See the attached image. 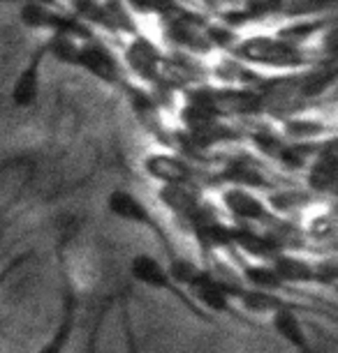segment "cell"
<instances>
[{"label":"cell","mask_w":338,"mask_h":353,"mask_svg":"<svg viewBox=\"0 0 338 353\" xmlns=\"http://www.w3.org/2000/svg\"><path fill=\"white\" fill-rule=\"evenodd\" d=\"M56 261H58V284H61V310H58V321L54 332L49 339L39 346L37 353H68V346L75 335L77 325V312H79V291L72 277V268L68 261V252L61 243L56 250Z\"/></svg>","instance_id":"1"},{"label":"cell","mask_w":338,"mask_h":353,"mask_svg":"<svg viewBox=\"0 0 338 353\" xmlns=\"http://www.w3.org/2000/svg\"><path fill=\"white\" fill-rule=\"evenodd\" d=\"M107 210L116 219H121V222L135 224V226H139V229H147V231L153 233V236L158 238V243H160L162 252L167 254V268L169 265H174L178 259H183L181 254H178V250L174 248V243H171L169 233L165 231V226L158 222L153 212L149 210V205L144 203L137 194H132V192H128V190H111L109 196H107Z\"/></svg>","instance_id":"2"},{"label":"cell","mask_w":338,"mask_h":353,"mask_svg":"<svg viewBox=\"0 0 338 353\" xmlns=\"http://www.w3.org/2000/svg\"><path fill=\"white\" fill-rule=\"evenodd\" d=\"M130 277L135 279V282L149 286V289H153V291L167 293V296L174 298V301L181 305L185 312H190V314L197 316L200 321H211V314H207L200 305L192 301L190 293L185 291L174 277H171L167 265H165L162 261H158L156 256L144 254V252H142V254L132 256L130 259Z\"/></svg>","instance_id":"3"},{"label":"cell","mask_w":338,"mask_h":353,"mask_svg":"<svg viewBox=\"0 0 338 353\" xmlns=\"http://www.w3.org/2000/svg\"><path fill=\"white\" fill-rule=\"evenodd\" d=\"M185 291L192 296L200 307L207 312V314H227L234 321L248 323L246 314L236 307L234 301H232V284L225 282V279L216 277L214 272L207 268H200L195 275L190 277V282L185 284Z\"/></svg>","instance_id":"4"},{"label":"cell","mask_w":338,"mask_h":353,"mask_svg":"<svg viewBox=\"0 0 338 353\" xmlns=\"http://www.w3.org/2000/svg\"><path fill=\"white\" fill-rule=\"evenodd\" d=\"M144 171L160 185H195L192 164L174 152H149L144 157Z\"/></svg>","instance_id":"5"},{"label":"cell","mask_w":338,"mask_h":353,"mask_svg":"<svg viewBox=\"0 0 338 353\" xmlns=\"http://www.w3.org/2000/svg\"><path fill=\"white\" fill-rule=\"evenodd\" d=\"M223 205L227 208L232 217H236L238 222L250 224H267L274 219V212L269 210V205L264 203V199H260L253 190L246 188H229L223 192Z\"/></svg>","instance_id":"6"},{"label":"cell","mask_w":338,"mask_h":353,"mask_svg":"<svg viewBox=\"0 0 338 353\" xmlns=\"http://www.w3.org/2000/svg\"><path fill=\"white\" fill-rule=\"evenodd\" d=\"M238 56L253 63H267V65H283V68H292L299 63V56L288 42L271 37H253L241 44Z\"/></svg>","instance_id":"7"},{"label":"cell","mask_w":338,"mask_h":353,"mask_svg":"<svg viewBox=\"0 0 338 353\" xmlns=\"http://www.w3.org/2000/svg\"><path fill=\"white\" fill-rule=\"evenodd\" d=\"M77 68L86 70L88 74L100 79L104 83L118 81V63H116L114 53H111L102 42H97L95 37L79 44Z\"/></svg>","instance_id":"8"},{"label":"cell","mask_w":338,"mask_h":353,"mask_svg":"<svg viewBox=\"0 0 338 353\" xmlns=\"http://www.w3.org/2000/svg\"><path fill=\"white\" fill-rule=\"evenodd\" d=\"M271 328H274L276 335L297 353H320L317 346L313 344V339L308 337L306 328H303L299 310L283 307L274 312V314H271Z\"/></svg>","instance_id":"9"},{"label":"cell","mask_w":338,"mask_h":353,"mask_svg":"<svg viewBox=\"0 0 338 353\" xmlns=\"http://www.w3.org/2000/svg\"><path fill=\"white\" fill-rule=\"evenodd\" d=\"M229 236H232V248H236L238 252L255 259L257 263H271L278 252H283L281 243H278L274 236L253 231V229H248V226L229 229Z\"/></svg>","instance_id":"10"},{"label":"cell","mask_w":338,"mask_h":353,"mask_svg":"<svg viewBox=\"0 0 338 353\" xmlns=\"http://www.w3.org/2000/svg\"><path fill=\"white\" fill-rule=\"evenodd\" d=\"M271 265H274V270L285 286L320 284V265L310 263L308 259L290 254V252H278Z\"/></svg>","instance_id":"11"},{"label":"cell","mask_w":338,"mask_h":353,"mask_svg":"<svg viewBox=\"0 0 338 353\" xmlns=\"http://www.w3.org/2000/svg\"><path fill=\"white\" fill-rule=\"evenodd\" d=\"M42 58H44V46L30 58V63L19 72L15 85H12V104H15L17 109H30V106L37 102Z\"/></svg>","instance_id":"12"},{"label":"cell","mask_w":338,"mask_h":353,"mask_svg":"<svg viewBox=\"0 0 338 353\" xmlns=\"http://www.w3.org/2000/svg\"><path fill=\"white\" fill-rule=\"evenodd\" d=\"M158 196H160V203L169 212H174L176 217L185 219V222H188V219L195 215V210L202 205L195 185H160Z\"/></svg>","instance_id":"13"},{"label":"cell","mask_w":338,"mask_h":353,"mask_svg":"<svg viewBox=\"0 0 338 353\" xmlns=\"http://www.w3.org/2000/svg\"><path fill=\"white\" fill-rule=\"evenodd\" d=\"M336 185V150L334 143H327L320 148L317 157L308 169V188L317 194H329Z\"/></svg>","instance_id":"14"},{"label":"cell","mask_w":338,"mask_h":353,"mask_svg":"<svg viewBox=\"0 0 338 353\" xmlns=\"http://www.w3.org/2000/svg\"><path fill=\"white\" fill-rule=\"evenodd\" d=\"M128 58L132 72H137L142 79H153L158 72V65H160V56H158L156 46L144 37H137L135 42L128 46Z\"/></svg>","instance_id":"15"},{"label":"cell","mask_w":338,"mask_h":353,"mask_svg":"<svg viewBox=\"0 0 338 353\" xmlns=\"http://www.w3.org/2000/svg\"><path fill=\"white\" fill-rule=\"evenodd\" d=\"M243 279L250 289H260V291H274V293H281L285 291L288 286L281 282L278 272L274 270L271 263H243Z\"/></svg>","instance_id":"16"},{"label":"cell","mask_w":338,"mask_h":353,"mask_svg":"<svg viewBox=\"0 0 338 353\" xmlns=\"http://www.w3.org/2000/svg\"><path fill=\"white\" fill-rule=\"evenodd\" d=\"M114 307H116V296H107L100 305H97L95 316H93V323L88 328V335H86L84 353H100V339L104 332V323H107V319Z\"/></svg>","instance_id":"17"},{"label":"cell","mask_w":338,"mask_h":353,"mask_svg":"<svg viewBox=\"0 0 338 353\" xmlns=\"http://www.w3.org/2000/svg\"><path fill=\"white\" fill-rule=\"evenodd\" d=\"M118 312H121V325H123V339H125V353H142L137 342V332H135V321H132V312H130V298L128 291H121L116 296Z\"/></svg>","instance_id":"18"},{"label":"cell","mask_w":338,"mask_h":353,"mask_svg":"<svg viewBox=\"0 0 338 353\" xmlns=\"http://www.w3.org/2000/svg\"><path fill=\"white\" fill-rule=\"evenodd\" d=\"M79 44L82 42H77V39L65 37V35H56L54 32V37H51L44 46V53H51L56 61H61L65 65H77Z\"/></svg>","instance_id":"19"},{"label":"cell","mask_w":338,"mask_h":353,"mask_svg":"<svg viewBox=\"0 0 338 353\" xmlns=\"http://www.w3.org/2000/svg\"><path fill=\"white\" fill-rule=\"evenodd\" d=\"M54 8H44V5L37 3H26L21 5V12H19V19L28 26V28H51V21H54Z\"/></svg>","instance_id":"20"},{"label":"cell","mask_w":338,"mask_h":353,"mask_svg":"<svg viewBox=\"0 0 338 353\" xmlns=\"http://www.w3.org/2000/svg\"><path fill=\"white\" fill-rule=\"evenodd\" d=\"M30 259H32V250L19 252V254H17V256H12V259H10V261H8V263H5V265H3V268H0V289H3V286H5V284H8V282H10V279H12V277H15V275H17V272H19V270H21V268H24V265H26V263H28V261H30Z\"/></svg>","instance_id":"21"},{"label":"cell","mask_w":338,"mask_h":353,"mask_svg":"<svg viewBox=\"0 0 338 353\" xmlns=\"http://www.w3.org/2000/svg\"><path fill=\"white\" fill-rule=\"evenodd\" d=\"M130 8L142 14H169L174 0H130Z\"/></svg>","instance_id":"22"},{"label":"cell","mask_w":338,"mask_h":353,"mask_svg":"<svg viewBox=\"0 0 338 353\" xmlns=\"http://www.w3.org/2000/svg\"><path fill=\"white\" fill-rule=\"evenodd\" d=\"M28 3L44 5V8H56V5H58V0H28Z\"/></svg>","instance_id":"23"},{"label":"cell","mask_w":338,"mask_h":353,"mask_svg":"<svg viewBox=\"0 0 338 353\" xmlns=\"http://www.w3.org/2000/svg\"><path fill=\"white\" fill-rule=\"evenodd\" d=\"M0 241H3V231H0Z\"/></svg>","instance_id":"24"}]
</instances>
